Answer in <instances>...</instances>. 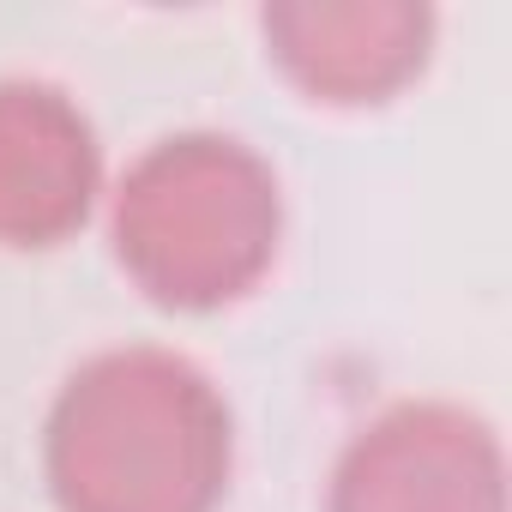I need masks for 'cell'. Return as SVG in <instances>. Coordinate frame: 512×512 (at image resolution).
<instances>
[{
    "instance_id": "obj_5",
    "label": "cell",
    "mask_w": 512,
    "mask_h": 512,
    "mask_svg": "<svg viewBox=\"0 0 512 512\" xmlns=\"http://www.w3.org/2000/svg\"><path fill=\"white\" fill-rule=\"evenodd\" d=\"M272 55L326 103H380L428 55L422 7H272Z\"/></svg>"
},
{
    "instance_id": "obj_2",
    "label": "cell",
    "mask_w": 512,
    "mask_h": 512,
    "mask_svg": "<svg viewBox=\"0 0 512 512\" xmlns=\"http://www.w3.org/2000/svg\"><path fill=\"white\" fill-rule=\"evenodd\" d=\"M115 247L157 302L223 308L278 253V181L241 139H163L115 193Z\"/></svg>"
},
{
    "instance_id": "obj_1",
    "label": "cell",
    "mask_w": 512,
    "mask_h": 512,
    "mask_svg": "<svg viewBox=\"0 0 512 512\" xmlns=\"http://www.w3.org/2000/svg\"><path fill=\"white\" fill-rule=\"evenodd\" d=\"M49 482L61 512H211L229 482V410L187 356L109 350L55 398Z\"/></svg>"
},
{
    "instance_id": "obj_4",
    "label": "cell",
    "mask_w": 512,
    "mask_h": 512,
    "mask_svg": "<svg viewBox=\"0 0 512 512\" xmlns=\"http://www.w3.org/2000/svg\"><path fill=\"white\" fill-rule=\"evenodd\" d=\"M97 133L67 91L37 79L0 85V241L49 247L97 199Z\"/></svg>"
},
{
    "instance_id": "obj_3",
    "label": "cell",
    "mask_w": 512,
    "mask_h": 512,
    "mask_svg": "<svg viewBox=\"0 0 512 512\" xmlns=\"http://www.w3.org/2000/svg\"><path fill=\"white\" fill-rule=\"evenodd\" d=\"M326 512H506V464L476 416L398 404L344 446Z\"/></svg>"
}]
</instances>
